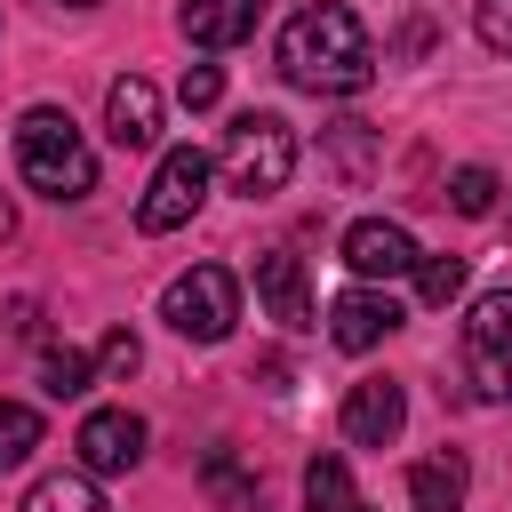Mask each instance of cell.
I'll use <instances>...</instances> for the list:
<instances>
[{"label":"cell","mask_w":512,"mask_h":512,"mask_svg":"<svg viewBox=\"0 0 512 512\" xmlns=\"http://www.w3.org/2000/svg\"><path fill=\"white\" fill-rule=\"evenodd\" d=\"M200 200H208V152L200 144H176V152H160V168H152V184L136 200V224L144 232H176Z\"/></svg>","instance_id":"6"},{"label":"cell","mask_w":512,"mask_h":512,"mask_svg":"<svg viewBox=\"0 0 512 512\" xmlns=\"http://www.w3.org/2000/svg\"><path fill=\"white\" fill-rule=\"evenodd\" d=\"M288 176H296V128L280 112H240L224 128V184L248 200H272Z\"/></svg>","instance_id":"3"},{"label":"cell","mask_w":512,"mask_h":512,"mask_svg":"<svg viewBox=\"0 0 512 512\" xmlns=\"http://www.w3.org/2000/svg\"><path fill=\"white\" fill-rule=\"evenodd\" d=\"M496 192H504L496 168H456V176H448V208H456V216H488Z\"/></svg>","instance_id":"20"},{"label":"cell","mask_w":512,"mask_h":512,"mask_svg":"<svg viewBox=\"0 0 512 512\" xmlns=\"http://www.w3.org/2000/svg\"><path fill=\"white\" fill-rule=\"evenodd\" d=\"M344 264H352L360 280H400V272H416L424 256H416V240H408L400 224H384V216H360V224L344 232Z\"/></svg>","instance_id":"9"},{"label":"cell","mask_w":512,"mask_h":512,"mask_svg":"<svg viewBox=\"0 0 512 512\" xmlns=\"http://www.w3.org/2000/svg\"><path fill=\"white\" fill-rule=\"evenodd\" d=\"M8 232H16V208H8V192H0V240H8Z\"/></svg>","instance_id":"25"},{"label":"cell","mask_w":512,"mask_h":512,"mask_svg":"<svg viewBox=\"0 0 512 512\" xmlns=\"http://www.w3.org/2000/svg\"><path fill=\"white\" fill-rule=\"evenodd\" d=\"M256 8H264V0H184L176 24H184L192 48H240V40L256 32Z\"/></svg>","instance_id":"13"},{"label":"cell","mask_w":512,"mask_h":512,"mask_svg":"<svg viewBox=\"0 0 512 512\" xmlns=\"http://www.w3.org/2000/svg\"><path fill=\"white\" fill-rule=\"evenodd\" d=\"M256 296L272 304V320L280 328H312V288H304V264L296 256H256Z\"/></svg>","instance_id":"14"},{"label":"cell","mask_w":512,"mask_h":512,"mask_svg":"<svg viewBox=\"0 0 512 512\" xmlns=\"http://www.w3.org/2000/svg\"><path fill=\"white\" fill-rule=\"evenodd\" d=\"M472 24H480V48L512 56V0H480V8H472Z\"/></svg>","instance_id":"23"},{"label":"cell","mask_w":512,"mask_h":512,"mask_svg":"<svg viewBox=\"0 0 512 512\" xmlns=\"http://www.w3.org/2000/svg\"><path fill=\"white\" fill-rule=\"evenodd\" d=\"M304 504L312 512H368L360 488H352V472H344V456H312L304 464Z\"/></svg>","instance_id":"15"},{"label":"cell","mask_w":512,"mask_h":512,"mask_svg":"<svg viewBox=\"0 0 512 512\" xmlns=\"http://www.w3.org/2000/svg\"><path fill=\"white\" fill-rule=\"evenodd\" d=\"M416 296H424L432 312H448V304L464 296V256H424V264H416Z\"/></svg>","instance_id":"19"},{"label":"cell","mask_w":512,"mask_h":512,"mask_svg":"<svg viewBox=\"0 0 512 512\" xmlns=\"http://www.w3.org/2000/svg\"><path fill=\"white\" fill-rule=\"evenodd\" d=\"M464 384L480 400H512V288H488L464 312Z\"/></svg>","instance_id":"5"},{"label":"cell","mask_w":512,"mask_h":512,"mask_svg":"<svg viewBox=\"0 0 512 512\" xmlns=\"http://www.w3.org/2000/svg\"><path fill=\"white\" fill-rule=\"evenodd\" d=\"M464 488H472V472L456 448H432L408 464V512H464Z\"/></svg>","instance_id":"12"},{"label":"cell","mask_w":512,"mask_h":512,"mask_svg":"<svg viewBox=\"0 0 512 512\" xmlns=\"http://www.w3.org/2000/svg\"><path fill=\"white\" fill-rule=\"evenodd\" d=\"M64 8H96V0H64Z\"/></svg>","instance_id":"26"},{"label":"cell","mask_w":512,"mask_h":512,"mask_svg":"<svg viewBox=\"0 0 512 512\" xmlns=\"http://www.w3.org/2000/svg\"><path fill=\"white\" fill-rule=\"evenodd\" d=\"M176 96H184V112H208V104H216V96H224V72H216V64H192V72H184V88H176Z\"/></svg>","instance_id":"24"},{"label":"cell","mask_w":512,"mask_h":512,"mask_svg":"<svg viewBox=\"0 0 512 512\" xmlns=\"http://www.w3.org/2000/svg\"><path fill=\"white\" fill-rule=\"evenodd\" d=\"M72 448H80L88 472H136V464H144V416H128V408H88L80 432H72Z\"/></svg>","instance_id":"7"},{"label":"cell","mask_w":512,"mask_h":512,"mask_svg":"<svg viewBox=\"0 0 512 512\" xmlns=\"http://www.w3.org/2000/svg\"><path fill=\"white\" fill-rule=\"evenodd\" d=\"M400 424H408V400H400L392 376H360V384L344 392V440H352V448H392Z\"/></svg>","instance_id":"8"},{"label":"cell","mask_w":512,"mask_h":512,"mask_svg":"<svg viewBox=\"0 0 512 512\" xmlns=\"http://www.w3.org/2000/svg\"><path fill=\"white\" fill-rule=\"evenodd\" d=\"M88 384H96V360H88L80 344H48V352H40V392H48V400H80Z\"/></svg>","instance_id":"16"},{"label":"cell","mask_w":512,"mask_h":512,"mask_svg":"<svg viewBox=\"0 0 512 512\" xmlns=\"http://www.w3.org/2000/svg\"><path fill=\"white\" fill-rule=\"evenodd\" d=\"M392 328H400V304H392V296H376V288H352V296H336V304H328V336H336L344 352H376Z\"/></svg>","instance_id":"11"},{"label":"cell","mask_w":512,"mask_h":512,"mask_svg":"<svg viewBox=\"0 0 512 512\" xmlns=\"http://www.w3.org/2000/svg\"><path fill=\"white\" fill-rule=\"evenodd\" d=\"M200 480H208V496H216L224 512H240V504H248V480H240V464H232V456H208V464H200Z\"/></svg>","instance_id":"22"},{"label":"cell","mask_w":512,"mask_h":512,"mask_svg":"<svg viewBox=\"0 0 512 512\" xmlns=\"http://www.w3.org/2000/svg\"><path fill=\"white\" fill-rule=\"evenodd\" d=\"M32 448H40V408L0 400V472H8V464H24Z\"/></svg>","instance_id":"18"},{"label":"cell","mask_w":512,"mask_h":512,"mask_svg":"<svg viewBox=\"0 0 512 512\" xmlns=\"http://www.w3.org/2000/svg\"><path fill=\"white\" fill-rule=\"evenodd\" d=\"M104 136H112L120 152H144V144L160 136V88L136 80V72L112 80V88H104Z\"/></svg>","instance_id":"10"},{"label":"cell","mask_w":512,"mask_h":512,"mask_svg":"<svg viewBox=\"0 0 512 512\" xmlns=\"http://www.w3.org/2000/svg\"><path fill=\"white\" fill-rule=\"evenodd\" d=\"M136 360H144V344H136L128 328H104V344H96V376H104V384H128Z\"/></svg>","instance_id":"21"},{"label":"cell","mask_w":512,"mask_h":512,"mask_svg":"<svg viewBox=\"0 0 512 512\" xmlns=\"http://www.w3.org/2000/svg\"><path fill=\"white\" fill-rule=\"evenodd\" d=\"M280 72H288L296 88H312V96H360V88L376 80L368 24H360L352 8H336V0L288 16V32H280Z\"/></svg>","instance_id":"1"},{"label":"cell","mask_w":512,"mask_h":512,"mask_svg":"<svg viewBox=\"0 0 512 512\" xmlns=\"http://www.w3.org/2000/svg\"><path fill=\"white\" fill-rule=\"evenodd\" d=\"M160 320L176 336H192V344H224L232 320H240V280L224 264H192V272H176L160 288Z\"/></svg>","instance_id":"4"},{"label":"cell","mask_w":512,"mask_h":512,"mask_svg":"<svg viewBox=\"0 0 512 512\" xmlns=\"http://www.w3.org/2000/svg\"><path fill=\"white\" fill-rule=\"evenodd\" d=\"M24 512H104V496L80 480V472H40L24 488Z\"/></svg>","instance_id":"17"},{"label":"cell","mask_w":512,"mask_h":512,"mask_svg":"<svg viewBox=\"0 0 512 512\" xmlns=\"http://www.w3.org/2000/svg\"><path fill=\"white\" fill-rule=\"evenodd\" d=\"M16 168H24V184L48 192V200H88V192H96V152H88V136L72 128V112H56V104H32V112L16 120Z\"/></svg>","instance_id":"2"}]
</instances>
